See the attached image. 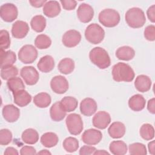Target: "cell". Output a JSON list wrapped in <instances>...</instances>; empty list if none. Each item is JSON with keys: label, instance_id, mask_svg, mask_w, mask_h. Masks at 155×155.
<instances>
[{"label": "cell", "instance_id": "obj_1", "mask_svg": "<svg viewBox=\"0 0 155 155\" xmlns=\"http://www.w3.org/2000/svg\"><path fill=\"white\" fill-rule=\"evenodd\" d=\"M133 68L127 64L118 62L112 68V76L116 82H131L134 78Z\"/></svg>", "mask_w": 155, "mask_h": 155}, {"label": "cell", "instance_id": "obj_2", "mask_svg": "<svg viewBox=\"0 0 155 155\" xmlns=\"http://www.w3.org/2000/svg\"><path fill=\"white\" fill-rule=\"evenodd\" d=\"M89 58L91 62L101 69H105L111 64L110 56L103 48L96 47L89 53Z\"/></svg>", "mask_w": 155, "mask_h": 155}, {"label": "cell", "instance_id": "obj_3", "mask_svg": "<svg viewBox=\"0 0 155 155\" xmlns=\"http://www.w3.org/2000/svg\"><path fill=\"white\" fill-rule=\"evenodd\" d=\"M125 18L128 25L133 28L143 27L146 22L143 11L138 7H133L128 10L125 13Z\"/></svg>", "mask_w": 155, "mask_h": 155}, {"label": "cell", "instance_id": "obj_4", "mask_svg": "<svg viewBox=\"0 0 155 155\" xmlns=\"http://www.w3.org/2000/svg\"><path fill=\"white\" fill-rule=\"evenodd\" d=\"M99 22L108 28L116 26L120 22V15L115 10L106 8L102 10L98 16Z\"/></svg>", "mask_w": 155, "mask_h": 155}, {"label": "cell", "instance_id": "obj_5", "mask_svg": "<svg viewBox=\"0 0 155 155\" xmlns=\"http://www.w3.org/2000/svg\"><path fill=\"white\" fill-rule=\"evenodd\" d=\"M105 36V31L99 24L92 23L87 26L85 30L86 39L93 44L101 43Z\"/></svg>", "mask_w": 155, "mask_h": 155}, {"label": "cell", "instance_id": "obj_6", "mask_svg": "<svg viewBox=\"0 0 155 155\" xmlns=\"http://www.w3.org/2000/svg\"><path fill=\"white\" fill-rule=\"evenodd\" d=\"M65 123L68 131L71 134L78 135L83 130V121L81 116L78 114L71 113L68 115Z\"/></svg>", "mask_w": 155, "mask_h": 155}, {"label": "cell", "instance_id": "obj_7", "mask_svg": "<svg viewBox=\"0 0 155 155\" xmlns=\"http://www.w3.org/2000/svg\"><path fill=\"white\" fill-rule=\"evenodd\" d=\"M38 57V51L32 45H25L18 51V58L21 62L28 64L33 63Z\"/></svg>", "mask_w": 155, "mask_h": 155}, {"label": "cell", "instance_id": "obj_8", "mask_svg": "<svg viewBox=\"0 0 155 155\" xmlns=\"http://www.w3.org/2000/svg\"><path fill=\"white\" fill-rule=\"evenodd\" d=\"M21 78L28 85H35L39 79V74L37 70L32 66H25L22 67L20 71Z\"/></svg>", "mask_w": 155, "mask_h": 155}, {"label": "cell", "instance_id": "obj_9", "mask_svg": "<svg viewBox=\"0 0 155 155\" xmlns=\"http://www.w3.org/2000/svg\"><path fill=\"white\" fill-rule=\"evenodd\" d=\"M18 15L16 6L12 3H6L1 6L0 16L2 19L7 22L15 21Z\"/></svg>", "mask_w": 155, "mask_h": 155}, {"label": "cell", "instance_id": "obj_10", "mask_svg": "<svg viewBox=\"0 0 155 155\" xmlns=\"http://www.w3.org/2000/svg\"><path fill=\"white\" fill-rule=\"evenodd\" d=\"M68 82L67 79L61 75L54 76L50 81V87L56 94H64L68 89Z\"/></svg>", "mask_w": 155, "mask_h": 155}, {"label": "cell", "instance_id": "obj_11", "mask_svg": "<svg viewBox=\"0 0 155 155\" xmlns=\"http://www.w3.org/2000/svg\"><path fill=\"white\" fill-rule=\"evenodd\" d=\"M102 138V134L101 131L94 128L86 130L81 136L83 142L88 145L97 144L101 142Z\"/></svg>", "mask_w": 155, "mask_h": 155}, {"label": "cell", "instance_id": "obj_12", "mask_svg": "<svg viewBox=\"0 0 155 155\" xmlns=\"http://www.w3.org/2000/svg\"><path fill=\"white\" fill-rule=\"evenodd\" d=\"M81 40V35L76 30L67 31L62 36V44L67 47L71 48L78 45Z\"/></svg>", "mask_w": 155, "mask_h": 155}, {"label": "cell", "instance_id": "obj_13", "mask_svg": "<svg viewBox=\"0 0 155 155\" xmlns=\"http://www.w3.org/2000/svg\"><path fill=\"white\" fill-rule=\"evenodd\" d=\"M77 16L81 22L88 23L91 21L94 16L93 8L88 4L82 3L78 8Z\"/></svg>", "mask_w": 155, "mask_h": 155}, {"label": "cell", "instance_id": "obj_14", "mask_svg": "<svg viewBox=\"0 0 155 155\" xmlns=\"http://www.w3.org/2000/svg\"><path fill=\"white\" fill-rule=\"evenodd\" d=\"M92 122L94 127L104 130L110 124L111 116L108 113L105 111H100L93 116Z\"/></svg>", "mask_w": 155, "mask_h": 155}, {"label": "cell", "instance_id": "obj_15", "mask_svg": "<svg viewBox=\"0 0 155 155\" xmlns=\"http://www.w3.org/2000/svg\"><path fill=\"white\" fill-rule=\"evenodd\" d=\"M2 113L4 119L8 122H15L20 116L19 109L13 104L5 105L2 108Z\"/></svg>", "mask_w": 155, "mask_h": 155}, {"label": "cell", "instance_id": "obj_16", "mask_svg": "<svg viewBox=\"0 0 155 155\" xmlns=\"http://www.w3.org/2000/svg\"><path fill=\"white\" fill-rule=\"evenodd\" d=\"M29 31L28 24L23 21H16L12 25V36L17 39H22L25 37Z\"/></svg>", "mask_w": 155, "mask_h": 155}, {"label": "cell", "instance_id": "obj_17", "mask_svg": "<svg viewBox=\"0 0 155 155\" xmlns=\"http://www.w3.org/2000/svg\"><path fill=\"white\" fill-rule=\"evenodd\" d=\"M97 108V105L96 102L90 97L84 99L80 104L81 113L86 116L93 115L96 111Z\"/></svg>", "mask_w": 155, "mask_h": 155}, {"label": "cell", "instance_id": "obj_18", "mask_svg": "<svg viewBox=\"0 0 155 155\" xmlns=\"http://www.w3.org/2000/svg\"><path fill=\"white\" fill-rule=\"evenodd\" d=\"M61 8L59 2L56 1H47L43 7L44 14L48 18H54L61 12Z\"/></svg>", "mask_w": 155, "mask_h": 155}, {"label": "cell", "instance_id": "obj_19", "mask_svg": "<svg viewBox=\"0 0 155 155\" xmlns=\"http://www.w3.org/2000/svg\"><path fill=\"white\" fill-rule=\"evenodd\" d=\"M14 102L19 107H23L29 104L31 101V96L25 90L13 93Z\"/></svg>", "mask_w": 155, "mask_h": 155}, {"label": "cell", "instance_id": "obj_20", "mask_svg": "<svg viewBox=\"0 0 155 155\" xmlns=\"http://www.w3.org/2000/svg\"><path fill=\"white\" fill-rule=\"evenodd\" d=\"M151 80L147 75L140 74L137 76L134 81V86L136 90L144 93L149 91L151 87Z\"/></svg>", "mask_w": 155, "mask_h": 155}, {"label": "cell", "instance_id": "obj_21", "mask_svg": "<svg viewBox=\"0 0 155 155\" xmlns=\"http://www.w3.org/2000/svg\"><path fill=\"white\" fill-rule=\"evenodd\" d=\"M126 131L125 125L120 122H113L108 128V133L110 136L113 139L122 137Z\"/></svg>", "mask_w": 155, "mask_h": 155}, {"label": "cell", "instance_id": "obj_22", "mask_svg": "<svg viewBox=\"0 0 155 155\" xmlns=\"http://www.w3.org/2000/svg\"><path fill=\"white\" fill-rule=\"evenodd\" d=\"M146 104L145 99L140 94H136L132 96L128 100V106L131 110L134 111H140L142 110Z\"/></svg>", "mask_w": 155, "mask_h": 155}, {"label": "cell", "instance_id": "obj_23", "mask_svg": "<svg viewBox=\"0 0 155 155\" xmlns=\"http://www.w3.org/2000/svg\"><path fill=\"white\" fill-rule=\"evenodd\" d=\"M37 67L39 71L43 73H49L54 67V61L50 55L42 56L37 64Z\"/></svg>", "mask_w": 155, "mask_h": 155}, {"label": "cell", "instance_id": "obj_24", "mask_svg": "<svg viewBox=\"0 0 155 155\" xmlns=\"http://www.w3.org/2000/svg\"><path fill=\"white\" fill-rule=\"evenodd\" d=\"M66 111L62 108L60 101L56 102L52 105L50 109L51 119L55 122H59L65 117Z\"/></svg>", "mask_w": 155, "mask_h": 155}, {"label": "cell", "instance_id": "obj_25", "mask_svg": "<svg viewBox=\"0 0 155 155\" xmlns=\"http://www.w3.org/2000/svg\"><path fill=\"white\" fill-rule=\"evenodd\" d=\"M116 56L119 60L128 61L133 59L135 56V51L132 47L125 45L117 49Z\"/></svg>", "mask_w": 155, "mask_h": 155}, {"label": "cell", "instance_id": "obj_26", "mask_svg": "<svg viewBox=\"0 0 155 155\" xmlns=\"http://www.w3.org/2000/svg\"><path fill=\"white\" fill-rule=\"evenodd\" d=\"M16 61V55L13 51L11 50L5 51L4 50L1 49V68L13 65Z\"/></svg>", "mask_w": 155, "mask_h": 155}, {"label": "cell", "instance_id": "obj_27", "mask_svg": "<svg viewBox=\"0 0 155 155\" xmlns=\"http://www.w3.org/2000/svg\"><path fill=\"white\" fill-rule=\"evenodd\" d=\"M74 62L69 58H65L61 59L58 65V68L61 73L68 74L72 73L74 69Z\"/></svg>", "mask_w": 155, "mask_h": 155}, {"label": "cell", "instance_id": "obj_28", "mask_svg": "<svg viewBox=\"0 0 155 155\" xmlns=\"http://www.w3.org/2000/svg\"><path fill=\"white\" fill-rule=\"evenodd\" d=\"M51 102L50 95L45 92H41L34 96L33 103L35 105L41 108H47L48 107Z\"/></svg>", "mask_w": 155, "mask_h": 155}, {"label": "cell", "instance_id": "obj_29", "mask_svg": "<svg viewBox=\"0 0 155 155\" xmlns=\"http://www.w3.org/2000/svg\"><path fill=\"white\" fill-rule=\"evenodd\" d=\"M42 145L47 148H51L57 145L59 141L58 136L53 132H47L42 135L40 139Z\"/></svg>", "mask_w": 155, "mask_h": 155}, {"label": "cell", "instance_id": "obj_30", "mask_svg": "<svg viewBox=\"0 0 155 155\" xmlns=\"http://www.w3.org/2000/svg\"><path fill=\"white\" fill-rule=\"evenodd\" d=\"M22 141L29 145L36 143L39 140V134L36 130L33 128H27L25 130L21 135Z\"/></svg>", "mask_w": 155, "mask_h": 155}, {"label": "cell", "instance_id": "obj_31", "mask_svg": "<svg viewBox=\"0 0 155 155\" xmlns=\"http://www.w3.org/2000/svg\"><path fill=\"white\" fill-rule=\"evenodd\" d=\"M110 152L114 155H124L127 153V145L122 140H114L109 146Z\"/></svg>", "mask_w": 155, "mask_h": 155}, {"label": "cell", "instance_id": "obj_32", "mask_svg": "<svg viewBox=\"0 0 155 155\" xmlns=\"http://www.w3.org/2000/svg\"><path fill=\"white\" fill-rule=\"evenodd\" d=\"M62 108L66 112L74 111L78 105V102L76 98L72 96H65L60 101Z\"/></svg>", "mask_w": 155, "mask_h": 155}, {"label": "cell", "instance_id": "obj_33", "mask_svg": "<svg viewBox=\"0 0 155 155\" xmlns=\"http://www.w3.org/2000/svg\"><path fill=\"white\" fill-rule=\"evenodd\" d=\"M31 28L36 32L40 33L44 30L46 27V19L42 15H36L30 21Z\"/></svg>", "mask_w": 155, "mask_h": 155}, {"label": "cell", "instance_id": "obj_34", "mask_svg": "<svg viewBox=\"0 0 155 155\" xmlns=\"http://www.w3.org/2000/svg\"><path fill=\"white\" fill-rule=\"evenodd\" d=\"M51 44V40L49 36L44 34H41L36 36L35 40V46L40 49H46L50 47Z\"/></svg>", "mask_w": 155, "mask_h": 155}, {"label": "cell", "instance_id": "obj_35", "mask_svg": "<svg viewBox=\"0 0 155 155\" xmlns=\"http://www.w3.org/2000/svg\"><path fill=\"white\" fill-rule=\"evenodd\" d=\"M139 134L144 140H150L154 137V129L151 124H144L140 128Z\"/></svg>", "mask_w": 155, "mask_h": 155}, {"label": "cell", "instance_id": "obj_36", "mask_svg": "<svg viewBox=\"0 0 155 155\" xmlns=\"http://www.w3.org/2000/svg\"><path fill=\"white\" fill-rule=\"evenodd\" d=\"M7 85L8 88L12 93L21 90H25V85L20 78L14 77L7 81Z\"/></svg>", "mask_w": 155, "mask_h": 155}, {"label": "cell", "instance_id": "obj_37", "mask_svg": "<svg viewBox=\"0 0 155 155\" xmlns=\"http://www.w3.org/2000/svg\"><path fill=\"white\" fill-rule=\"evenodd\" d=\"M64 150L68 153H73L79 148V141L75 137H68L65 138L62 143Z\"/></svg>", "mask_w": 155, "mask_h": 155}, {"label": "cell", "instance_id": "obj_38", "mask_svg": "<svg viewBox=\"0 0 155 155\" xmlns=\"http://www.w3.org/2000/svg\"><path fill=\"white\" fill-rule=\"evenodd\" d=\"M18 74V69L16 66L11 65L1 68V77L3 80H9Z\"/></svg>", "mask_w": 155, "mask_h": 155}, {"label": "cell", "instance_id": "obj_39", "mask_svg": "<svg viewBox=\"0 0 155 155\" xmlns=\"http://www.w3.org/2000/svg\"><path fill=\"white\" fill-rule=\"evenodd\" d=\"M129 153L133 155H145L147 154L146 147L144 144L139 142L131 143L129 145Z\"/></svg>", "mask_w": 155, "mask_h": 155}, {"label": "cell", "instance_id": "obj_40", "mask_svg": "<svg viewBox=\"0 0 155 155\" xmlns=\"http://www.w3.org/2000/svg\"><path fill=\"white\" fill-rule=\"evenodd\" d=\"M10 38L9 33L6 30H1L0 31V45L1 49L5 50L10 45Z\"/></svg>", "mask_w": 155, "mask_h": 155}, {"label": "cell", "instance_id": "obj_41", "mask_svg": "<svg viewBox=\"0 0 155 155\" xmlns=\"http://www.w3.org/2000/svg\"><path fill=\"white\" fill-rule=\"evenodd\" d=\"M12 140V133L8 129H2L0 131V144L1 145H7L9 144Z\"/></svg>", "mask_w": 155, "mask_h": 155}, {"label": "cell", "instance_id": "obj_42", "mask_svg": "<svg viewBox=\"0 0 155 155\" xmlns=\"http://www.w3.org/2000/svg\"><path fill=\"white\" fill-rule=\"evenodd\" d=\"M144 37L149 41L155 40V27L154 25H148L144 30Z\"/></svg>", "mask_w": 155, "mask_h": 155}, {"label": "cell", "instance_id": "obj_43", "mask_svg": "<svg viewBox=\"0 0 155 155\" xmlns=\"http://www.w3.org/2000/svg\"><path fill=\"white\" fill-rule=\"evenodd\" d=\"M60 2L63 8L66 10H74L77 5V2L74 0H61Z\"/></svg>", "mask_w": 155, "mask_h": 155}, {"label": "cell", "instance_id": "obj_44", "mask_svg": "<svg viewBox=\"0 0 155 155\" xmlns=\"http://www.w3.org/2000/svg\"><path fill=\"white\" fill-rule=\"evenodd\" d=\"M96 150V148L92 146L89 145H84L79 150V154L81 155H90L93 154L94 151Z\"/></svg>", "mask_w": 155, "mask_h": 155}, {"label": "cell", "instance_id": "obj_45", "mask_svg": "<svg viewBox=\"0 0 155 155\" xmlns=\"http://www.w3.org/2000/svg\"><path fill=\"white\" fill-rule=\"evenodd\" d=\"M21 155H33L37 154L36 150L31 146H24L20 150Z\"/></svg>", "mask_w": 155, "mask_h": 155}, {"label": "cell", "instance_id": "obj_46", "mask_svg": "<svg viewBox=\"0 0 155 155\" xmlns=\"http://www.w3.org/2000/svg\"><path fill=\"white\" fill-rule=\"evenodd\" d=\"M147 15L148 19L154 23L155 22V5H152L148 8Z\"/></svg>", "mask_w": 155, "mask_h": 155}, {"label": "cell", "instance_id": "obj_47", "mask_svg": "<svg viewBox=\"0 0 155 155\" xmlns=\"http://www.w3.org/2000/svg\"><path fill=\"white\" fill-rule=\"evenodd\" d=\"M147 109L151 114H155V99L152 98L150 99L147 104Z\"/></svg>", "mask_w": 155, "mask_h": 155}, {"label": "cell", "instance_id": "obj_48", "mask_svg": "<svg viewBox=\"0 0 155 155\" xmlns=\"http://www.w3.org/2000/svg\"><path fill=\"white\" fill-rule=\"evenodd\" d=\"M46 2H47V1H45V0L29 1V2L31 4V5L34 7H36V8H40V7H42L43 5H44V4L46 3Z\"/></svg>", "mask_w": 155, "mask_h": 155}, {"label": "cell", "instance_id": "obj_49", "mask_svg": "<svg viewBox=\"0 0 155 155\" xmlns=\"http://www.w3.org/2000/svg\"><path fill=\"white\" fill-rule=\"evenodd\" d=\"M19 154L18 150L13 148V147H7L5 151H4V155H9V154H15V155H18Z\"/></svg>", "mask_w": 155, "mask_h": 155}, {"label": "cell", "instance_id": "obj_50", "mask_svg": "<svg viewBox=\"0 0 155 155\" xmlns=\"http://www.w3.org/2000/svg\"><path fill=\"white\" fill-rule=\"evenodd\" d=\"M154 141L152 140L151 142H149L148 144V150H149V153L151 154H154Z\"/></svg>", "mask_w": 155, "mask_h": 155}, {"label": "cell", "instance_id": "obj_51", "mask_svg": "<svg viewBox=\"0 0 155 155\" xmlns=\"http://www.w3.org/2000/svg\"><path fill=\"white\" fill-rule=\"evenodd\" d=\"M93 154H109V153L106 151L105 150H96Z\"/></svg>", "mask_w": 155, "mask_h": 155}, {"label": "cell", "instance_id": "obj_52", "mask_svg": "<svg viewBox=\"0 0 155 155\" xmlns=\"http://www.w3.org/2000/svg\"><path fill=\"white\" fill-rule=\"evenodd\" d=\"M38 154H51V153L47 150H42L41 151L37 153Z\"/></svg>", "mask_w": 155, "mask_h": 155}]
</instances>
